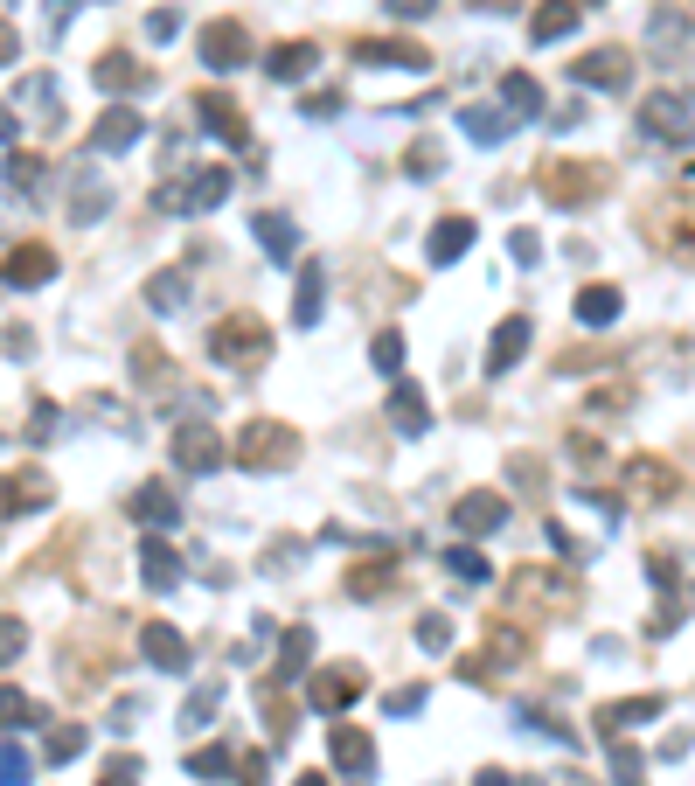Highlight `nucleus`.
Masks as SVG:
<instances>
[{
  "label": "nucleus",
  "instance_id": "obj_10",
  "mask_svg": "<svg viewBox=\"0 0 695 786\" xmlns=\"http://www.w3.org/2000/svg\"><path fill=\"white\" fill-rule=\"evenodd\" d=\"M466 251V223H445L438 237H431V258H459Z\"/></svg>",
  "mask_w": 695,
  "mask_h": 786
},
{
  "label": "nucleus",
  "instance_id": "obj_4",
  "mask_svg": "<svg viewBox=\"0 0 695 786\" xmlns=\"http://www.w3.org/2000/svg\"><path fill=\"white\" fill-rule=\"evenodd\" d=\"M612 314H619V293H612V286H591V293L577 300V320H591V327L612 320Z\"/></svg>",
  "mask_w": 695,
  "mask_h": 786
},
{
  "label": "nucleus",
  "instance_id": "obj_3",
  "mask_svg": "<svg viewBox=\"0 0 695 786\" xmlns=\"http://www.w3.org/2000/svg\"><path fill=\"white\" fill-rule=\"evenodd\" d=\"M522 341H529V320H508L501 341H494V355H487V369H508V362L522 355Z\"/></svg>",
  "mask_w": 695,
  "mask_h": 786
},
{
  "label": "nucleus",
  "instance_id": "obj_7",
  "mask_svg": "<svg viewBox=\"0 0 695 786\" xmlns=\"http://www.w3.org/2000/svg\"><path fill=\"white\" fill-rule=\"evenodd\" d=\"M133 133H139V126H133V112H112V119L98 126V147H126Z\"/></svg>",
  "mask_w": 695,
  "mask_h": 786
},
{
  "label": "nucleus",
  "instance_id": "obj_14",
  "mask_svg": "<svg viewBox=\"0 0 695 786\" xmlns=\"http://www.w3.org/2000/svg\"><path fill=\"white\" fill-rule=\"evenodd\" d=\"M299 786H327V780H299Z\"/></svg>",
  "mask_w": 695,
  "mask_h": 786
},
{
  "label": "nucleus",
  "instance_id": "obj_2",
  "mask_svg": "<svg viewBox=\"0 0 695 786\" xmlns=\"http://www.w3.org/2000/svg\"><path fill=\"white\" fill-rule=\"evenodd\" d=\"M647 133H689V105L682 98H647Z\"/></svg>",
  "mask_w": 695,
  "mask_h": 786
},
{
  "label": "nucleus",
  "instance_id": "obj_13",
  "mask_svg": "<svg viewBox=\"0 0 695 786\" xmlns=\"http://www.w3.org/2000/svg\"><path fill=\"white\" fill-rule=\"evenodd\" d=\"M397 14H424V0H397Z\"/></svg>",
  "mask_w": 695,
  "mask_h": 786
},
{
  "label": "nucleus",
  "instance_id": "obj_5",
  "mask_svg": "<svg viewBox=\"0 0 695 786\" xmlns=\"http://www.w3.org/2000/svg\"><path fill=\"white\" fill-rule=\"evenodd\" d=\"M501 515H508V508H501V501H494V494H473V501H466V508H459V522H466V529H494V522H501Z\"/></svg>",
  "mask_w": 695,
  "mask_h": 786
},
{
  "label": "nucleus",
  "instance_id": "obj_8",
  "mask_svg": "<svg viewBox=\"0 0 695 786\" xmlns=\"http://www.w3.org/2000/svg\"><path fill=\"white\" fill-rule=\"evenodd\" d=\"M577 28V14L570 7H550V14H536V42H550V35H570Z\"/></svg>",
  "mask_w": 695,
  "mask_h": 786
},
{
  "label": "nucleus",
  "instance_id": "obj_11",
  "mask_svg": "<svg viewBox=\"0 0 695 786\" xmlns=\"http://www.w3.org/2000/svg\"><path fill=\"white\" fill-rule=\"evenodd\" d=\"M466 133H473V140H501V133H508V119H494V112H466Z\"/></svg>",
  "mask_w": 695,
  "mask_h": 786
},
{
  "label": "nucleus",
  "instance_id": "obj_6",
  "mask_svg": "<svg viewBox=\"0 0 695 786\" xmlns=\"http://www.w3.org/2000/svg\"><path fill=\"white\" fill-rule=\"evenodd\" d=\"M334 759H341L348 773H369V738H355V731H334Z\"/></svg>",
  "mask_w": 695,
  "mask_h": 786
},
{
  "label": "nucleus",
  "instance_id": "obj_12",
  "mask_svg": "<svg viewBox=\"0 0 695 786\" xmlns=\"http://www.w3.org/2000/svg\"><path fill=\"white\" fill-rule=\"evenodd\" d=\"M28 780V759L21 752H0V786H21Z\"/></svg>",
  "mask_w": 695,
  "mask_h": 786
},
{
  "label": "nucleus",
  "instance_id": "obj_1",
  "mask_svg": "<svg viewBox=\"0 0 695 786\" xmlns=\"http://www.w3.org/2000/svg\"><path fill=\"white\" fill-rule=\"evenodd\" d=\"M577 77H584V84H612V91H619V84H626V56H619V49H598V56H584V63H577Z\"/></svg>",
  "mask_w": 695,
  "mask_h": 786
},
{
  "label": "nucleus",
  "instance_id": "obj_9",
  "mask_svg": "<svg viewBox=\"0 0 695 786\" xmlns=\"http://www.w3.org/2000/svg\"><path fill=\"white\" fill-rule=\"evenodd\" d=\"M501 91H508V105H515V112H536V105H543V91H536L529 77H508Z\"/></svg>",
  "mask_w": 695,
  "mask_h": 786
}]
</instances>
